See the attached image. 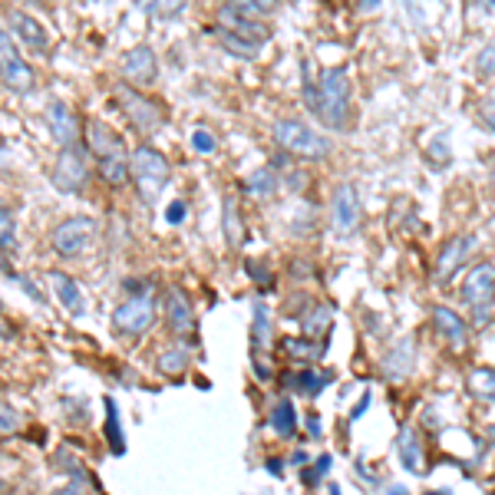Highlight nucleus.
<instances>
[{
    "instance_id": "obj_1",
    "label": "nucleus",
    "mask_w": 495,
    "mask_h": 495,
    "mask_svg": "<svg viewBox=\"0 0 495 495\" xmlns=\"http://www.w3.org/2000/svg\"><path fill=\"white\" fill-rule=\"evenodd\" d=\"M304 99L327 129L344 132L350 123V80L340 66H327L314 83H304Z\"/></svg>"
},
{
    "instance_id": "obj_2",
    "label": "nucleus",
    "mask_w": 495,
    "mask_h": 495,
    "mask_svg": "<svg viewBox=\"0 0 495 495\" xmlns=\"http://www.w3.org/2000/svg\"><path fill=\"white\" fill-rule=\"evenodd\" d=\"M172 169L166 156L156 152L152 146H139L132 156H129V179L136 182L139 195L142 201H156L158 192L166 189V182H169Z\"/></svg>"
},
{
    "instance_id": "obj_3",
    "label": "nucleus",
    "mask_w": 495,
    "mask_h": 495,
    "mask_svg": "<svg viewBox=\"0 0 495 495\" xmlns=\"http://www.w3.org/2000/svg\"><path fill=\"white\" fill-rule=\"evenodd\" d=\"M271 132H274V142L285 149V152H291V156L311 158V162L330 156V142L324 136H317L314 129L307 126V123H301V119H277Z\"/></svg>"
},
{
    "instance_id": "obj_4",
    "label": "nucleus",
    "mask_w": 495,
    "mask_h": 495,
    "mask_svg": "<svg viewBox=\"0 0 495 495\" xmlns=\"http://www.w3.org/2000/svg\"><path fill=\"white\" fill-rule=\"evenodd\" d=\"M152 320H156V291H152V287L126 297V301L113 311V327H116V334H126V337L146 334L149 327H152Z\"/></svg>"
},
{
    "instance_id": "obj_5",
    "label": "nucleus",
    "mask_w": 495,
    "mask_h": 495,
    "mask_svg": "<svg viewBox=\"0 0 495 495\" xmlns=\"http://www.w3.org/2000/svg\"><path fill=\"white\" fill-rule=\"evenodd\" d=\"M113 96L119 99V106H123L126 119L139 129V132L152 136V132H158V129L166 126V113H162V106H156L152 99H149V96L139 93V90L119 83L116 90H113Z\"/></svg>"
},
{
    "instance_id": "obj_6",
    "label": "nucleus",
    "mask_w": 495,
    "mask_h": 495,
    "mask_svg": "<svg viewBox=\"0 0 495 495\" xmlns=\"http://www.w3.org/2000/svg\"><path fill=\"white\" fill-rule=\"evenodd\" d=\"M93 238H96V218H90V215H73V218H66V222H60L53 228L50 244L60 258H76V254H83L90 248Z\"/></svg>"
},
{
    "instance_id": "obj_7",
    "label": "nucleus",
    "mask_w": 495,
    "mask_h": 495,
    "mask_svg": "<svg viewBox=\"0 0 495 495\" xmlns=\"http://www.w3.org/2000/svg\"><path fill=\"white\" fill-rule=\"evenodd\" d=\"M0 80L11 86L13 93H30L33 86H37L33 66L17 53L11 33L4 30V23H0Z\"/></svg>"
},
{
    "instance_id": "obj_8",
    "label": "nucleus",
    "mask_w": 495,
    "mask_h": 495,
    "mask_svg": "<svg viewBox=\"0 0 495 495\" xmlns=\"http://www.w3.org/2000/svg\"><path fill=\"white\" fill-rule=\"evenodd\" d=\"M463 301L475 311V324L489 320V307L495 301V264H475L463 281Z\"/></svg>"
},
{
    "instance_id": "obj_9",
    "label": "nucleus",
    "mask_w": 495,
    "mask_h": 495,
    "mask_svg": "<svg viewBox=\"0 0 495 495\" xmlns=\"http://www.w3.org/2000/svg\"><path fill=\"white\" fill-rule=\"evenodd\" d=\"M53 185L60 192H83L86 182H90V166H86V156L80 146H70V149H60V156L53 162Z\"/></svg>"
},
{
    "instance_id": "obj_10",
    "label": "nucleus",
    "mask_w": 495,
    "mask_h": 495,
    "mask_svg": "<svg viewBox=\"0 0 495 495\" xmlns=\"http://www.w3.org/2000/svg\"><path fill=\"white\" fill-rule=\"evenodd\" d=\"M166 324L175 337H192L195 334V311H192V301L182 287H172L166 294Z\"/></svg>"
},
{
    "instance_id": "obj_11",
    "label": "nucleus",
    "mask_w": 495,
    "mask_h": 495,
    "mask_svg": "<svg viewBox=\"0 0 495 495\" xmlns=\"http://www.w3.org/2000/svg\"><path fill=\"white\" fill-rule=\"evenodd\" d=\"M473 252H475V238H473V235H459V238H453V242L443 248V254H440V261H436V271H432V277H436L440 285L453 281V274L459 271L465 261H469V254H473Z\"/></svg>"
},
{
    "instance_id": "obj_12",
    "label": "nucleus",
    "mask_w": 495,
    "mask_h": 495,
    "mask_svg": "<svg viewBox=\"0 0 495 495\" xmlns=\"http://www.w3.org/2000/svg\"><path fill=\"white\" fill-rule=\"evenodd\" d=\"M123 73H126L129 83L149 86L152 80H156V73H158L156 50H152L149 43H139V47L126 50V56H123Z\"/></svg>"
},
{
    "instance_id": "obj_13",
    "label": "nucleus",
    "mask_w": 495,
    "mask_h": 495,
    "mask_svg": "<svg viewBox=\"0 0 495 495\" xmlns=\"http://www.w3.org/2000/svg\"><path fill=\"white\" fill-rule=\"evenodd\" d=\"M86 142H90V149H93V156L99 158V162H109V158L126 156L123 139L106 126V123H99V119H90V123H86Z\"/></svg>"
},
{
    "instance_id": "obj_14",
    "label": "nucleus",
    "mask_w": 495,
    "mask_h": 495,
    "mask_svg": "<svg viewBox=\"0 0 495 495\" xmlns=\"http://www.w3.org/2000/svg\"><path fill=\"white\" fill-rule=\"evenodd\" d=\"M47 126H50V136L64 149L76 146V139H80V119H76V113L66 103H50V109H47Z\"/></svg>"
},
{
    "instance_id": "obj_15",
    "label": "nucleus",
    "mask_w": 495,
    "mask_h": 495,
    "mask_svg": "<svg viewBox=\"0 0 495 495\" xmlns=\"http://www.w3.org/2000/svg\"><path fill=\"white\" fill-rule=\"evenodd\" d=\"M7 23H11L13 33H17L30 50H47V47H50V33H47V27H43L37 17H30L27 11L11 7V11H7Z\"/></svg>"
},
{
    "instance_id": "obj_16",
    "label": "nucleus",
    "mask_w": 495,
    "mask_h": 495,
    "mask_svg": "<svg viewBox=\"0 0 495 495\" xmlns=\"http://www.w3.org/2000/svg\"><path fill=\"white\" fill-rule=\"evenodd\" d=\"M360 195L354 185H337L334 192V228L337 232H354L360 225Z\"/></svg>"
},
{
    "instance_id": "obj_17",
    "label": "nucleus",
    "mask_w": 495,
    "mask_h": 495,
    "mask_svg": "<svg viewBox=\"0 0 495 495\" xmlns=\"http://www.w3.org/2000/svg\"><path fill=\"white\" fill-rule=\"evenodd\" d=\"M432 320L440 327V334L453 344V350H463L469 344V324L456 314L453 307H432Z\"/></svg>"
},
{
    "instance_id": "obj_18",
    "label": "nucleus",
    "mask_w": 495,
    "mask_h": 495,
    "mask_svg": "<svg viewBox=\"0 0 495 495\" xmlns=\"http://www.w3.org/2000/svg\"><path fill=\"white\" fill-rule=\"evenodd\" d=\"M413 363H416L413 340H400L397 347H390V354H387V360H383V377L387 380H406L413 373Z\"/></svg>"
},
{
    "instance_id": "obj_19",
    "label": "nucleus",
    "mask_w": 495,
    "mask_h": 495,
    "mask_svg": "<svg viewBox=\"0 0 495 495\" xmlns=\"http://www.w3.org/2000/svg\"><path fill=\"white\" fill-rule=\"evenodd\" d=\"M218 27H222V30H228L232 37H238V40H244V43H252V47H258V50H261L264 43H268V37H271V30H268L264 23L235 21V17H222V13H218Z\"/></svg>"
},
{
    "instance_id": "obj_20",
    "label": "nucleus",
    "mask_w": 495,
    "mask_h": 495,
    "mask_svg": "<svg viewBox=\"0 0 495 495\" xmlns=\"http://www.w3.org/2000/svg\"><path fill=\"white\" fill-rule=\"evenodd\" d=\"M50 285H53V291H56V297H60V304H64L70 314H83V307H86L83 291H80V285H76L70 274L53 271L50 274Z\"/></svg>"
},
{
    "instance_id": "obj_21",
    "label": "nucleus",
    "mask_w": 495,
    "mask_h": 495,
    "mask_svg": "<svg viewBox=\"0 0 495 495\" xmlns=\"http://www.w3.org/2000/svg\"><path fill=\"white\" fill-rule=\"evenodd\" d=\"M397 449H400V463L406 473H422V446L420 440H416V432H413V426H403L400 430V440H397Z\"/></svg>"
},
{
    "instance_id": "obj_22",
    "label": "nucleus",
    "mask_w": 495,
    "mask_h": 495,
    "mask_svg": "<svg viewBox=\"0 0 495 495\" xmlns=\"http://www.w3.org/2000/svg\"><path fill=\"white\" fill-rule=\"evenodd\" d=\"M222 17H235V21H254L261 23L268 13H274V4H254V0H242V4H225Z\"/></svg>"
},
{
    "instance_id": "obj_23",
    "label": "nucleus",
    "mask_w": 495,
    "mask_h": 495,
    "mask_svg": "<svg viewBox=\"0 0 495 495\" xmlns=\"http://www.w3.org/2000/svg\"><path fill=\"white\" fill-rule=\"evenodd\" d=\"M244 189H248V195H254V199H271L274 192L281 189V182H277L271 166H264V169L252 172V175L244 179Z\"/></svg>"
},
{
    "instance_id": "obj_24",
    "label": "nucleus",
    "mask_w": 495,
    "mask_h": 495,
    "mask_svg": "<svg viewBox=\"0 0 495 495\" xmlns=\"http://www.w3.org/2000/svg\"><path fill=\"white\" fill-rule=\"evenodd\" d=\"M268 422H271V430L277 432V436H294V430H297L294 403H291V400H277V403H274L271 416H268Z\"/></svg>"
},
{
    "instance_id": "obj_25",
    "label": "nucleus",
    "mask_w": 495,
    "mask_h": 495,
    "mask_svg": "<svg viewBox=\"0 0 495 495\" xmlns=\"http://www.w3.org/2000/svg\"><path fill=\"white\" fill-rule=\"evenodd\" d=\"M268 354L271 350V317L268 307H254V354Z\"/></svg>"
},
{
    "instance_id": "obj_26",
    "label": "nucleus",
    "mask_w": 495,
    "mask_h": 495,
    "mask_svg": "<svg viewBox=\"0 0 495 495\" xmlns=\"http://www.w3.org/2000/svg\"><path fill=\"white\" fill-rule=\"evenodd\" d=\"M327 383H330V373H324V370H307V373L291 380V387H297V390L307 393V397H317Z\"/></svg>"
},
{
    "instance_id": "obj_27",
    "label": "nucleus",
    "mask_w": 495,
    "mask_h": 495,
    "mask_svg": "<svg viewBox=\"0 0 495 495\" xmlns=\"http://www.w3.org/2000/svg\"><path fill=\"white\" fill-rule=\"evenodd\" d=\"M99 175H103L113 189H119V185H126L129 179V158H109V162H99Z\"/></svg>"
},
{
    "instance_id": "obj_28",
    "label": "nucleus",
    "mask_w": 495,
    "mask_h": 495,
    "mask_svg": "<svg viewBox=\"0 0 495 495\" xmlns=\"http://www.w3.org/2000/svg\"><path fill=\"white\" fill-rule=\"evenodd\" d=\"M469 390H473L475 397H482V400L495 403V370H473Z\"/></svg>"
},
{
    "instance_id": "obj_29",
    "label": "nucleus",
    "mask_w": 495,
    "mask_h": 495,
    "mask_svg": "<svg viewBox=\"0 0 495 495\" xmlns=\"http://www.w3.org/2000/svg\"><path fill=\"white\" fill-rule=\"evenodd\" d=\"M189 350L185 347H172V350H166L162 357H158V370L162 373H169V377H175V373H182V370L189 367Z\"/></svg>"
},
{
    "instance_id": "obj_30",
    "label": "nucleus",
    "mask_w": 495,
    "mask_h": 495,
    "mask_svg": "<svg viewBox=\"0 0 495 495\" xmlns=\"http://www.w3.org/2000/svg\"><path fill=\"white\" fill-rule=\"evenodd\" d=\"M215 33H218V40H222L225 50L235 53V56H242V60H254V56H258V47H252V43L238 40V37H232V33L222 30V27H215Z\"/></svg>"
},
{
    "instance_id": "obj_31",
    "label": "nucleus",
    "mask_w": 495,
    "mask_h": 495,
    "mask_svg": "<svg viewBox=\"0 0 495 495\" xmlns=\"http://www.w3.org/2000/svg\"><path fill=\"white\" fill-rule=\"evenodd\" d=\"M106 436H109V443H113V453H116V456L126 453V443H123V436H119L116 403H113V400H106Z\"/></svg>"
},
{
    "instance_id": "obj_32",
    "label": "nucleus",
    "mask_w": 495,
    "mask_h": 495,
    "mask_svg": "<svg viewBox=\"0 0 495 495\" xmlns=\"http://www.w3.org/2000/svg\"><path fill=\"white\" fill-rule=\"evenodd\" d=\"M285 347H287V357H294V360H317L320 354H324V347H317V344H314L311 337H307V340L287 337V340H285Z\"/></svg>"
},
{
    "instance_id": "obj_33",
    "label": "nucleus",
    "mask_w": 495,
    "mask_h": 495,
    "mask_svg": "<svg viewBox=\"0 0 495 495\" xmlns=\"http://www.w3.org/2000/svg\"><path fill=\"white\" fill-rule=\"evenodd\" d=\"M225 238L232 244H242V238H244L242 218H238V209H235L232 199H225Z\"/></svg>"
},
{
    "instance_id": "obj_34",
    "label": "nucleus",
    "mask_w": 495,
    "mask_h": 495,
    "mask_svg": "<svg viewBox=\"0 0 495 495\" xmlns=\"http://www.w3.org/2000/svg\"><path fill=\"white\" fill-rule=\"evenodd\" d=\"M0 248L4 252L17 248V225H13V215L7 205H0Z\"/></svg>"
},
{
    "instance_id": "obj_35",
    "label": "nucleus",
    "mask_w": 495,
    "mask_h": 495,
    "mask_svg": "<svg viewBox=\"0 0 495 495\" xmlns=\"http://www.w3.org/2000/svg\"><path fill=\"white\" fill-rule=\"evenodd\" d=\"M327 327H330V307H317L314 314H307L304 334L307 337H314V334H324Z\"/></svg>"
},
{
    "instance_id": "obj_36",
    "label": "nucleus",
    "mask_w": 495,
    "mask_h": 495,
    "mask_svg": "<svg viewBox=\"0 0 495 495\" xmlns=\"http://www.w3.org/2000/svg\"><path fill=\"white\" fill-rule=\"evenodd\" d=\"M475 70H479V76H485V80H492L495 76V40L485 43L482 50H479V56H475Z\"/></svg>"
},
{
    "instance_id": "obj_37",
    "label": "nucleus",
    "mask_w": 495,
    "mask_h": 495,
    "mask_svg": "<svg viewBox=\"0 0 495 495\" xmlns=\"http://www.w3.org/2000/svg\"><path fill=\"white\" fill-rule=\"evenodd\" d=\"M56 465H64L66 473L73 475V479H80V482H86V479H90V469H86L83 463H80V459H70V453H66V449H60V453H56Z\"/></svg>"
},
{
    "instance_id": "obj_38",
    "label": "nucleus",
    "mask_w": 495,
    "mask_h": 495,
    "mask_svg": "<svg viewBox=\"0 0 495 495\" xmlns=\"http://www.w3.org/2000/svg\"><path fill=\"white\" fill-rule=\"evenodd\" d=\"M21 426V416L7 406V403H0V436H7V432H13Z\"/></svg>"
},
{
    "instance_id": "obj_39",
    "label": "nucleus",
    "mask_w": 495,
    "mask_h": 495,
    "mask_svg": "<svg viewBox=\"0 0 495 495\" xmlns=\"http://www.w3.org/2000/svg\"><path fill=\"white\" fill-rule=\"evenodd\" d=\"M192 146H195V152H205V156H209V152H215V136H211L209 129H195V132H192Z\"/></svg>"
},
{
    "instance_id": "obj_40",
    "label": "nucleus",
    "mask_w": 495,
    "mask_h": 495,
    "mask_svg": "<svg viewBox=\"0 0 495 495\" xmlns=\"http://www.w3.org/2000/svg\"><path fill=\"white\" fill-rule=\"evenodd\" d=\"M166 218H169V225H182V222H185V201H172L169 215H166Z\"/></svg>"
},
{
    "instance_id": "obj_41",
    "label": "nucleus",
    "mask_w": 495,
    "mask_h": 495,
    "mask_svg": "<svg viewBox=\"0 0 495 495\" xmlns=\"http://www.w3.org/2000/svg\"><path fill=\"white\" fill-rule=\"evenodd\" d=\"M327 469H330V456H320V459H317V465H314V469H311V473H307V482H317V475H324Z\"/></svg>"
},
{
    "instance_id": "obj_42",
    "label": "nucleus",
    "mask_w": 495,
    "mask_h": 495,
    "mask_svg": "<svg viewBox=\"0 0 495 495\" xmlns=\"http://www.w3.org/2000/svg\"><path fill=\"white\" fill-rule=\"evenodd\" d=\"M479 113H482L485 126H489V129H492V132H495V99H485L482 109H479Z\"/></svg>"
},
{
    "instance_id": "obj_43",
    "label": "nucleus",
    "mask_w": 495,
    "mask_h": 495,
    "mask_svg": "<svg viewBox=\"0 0 495 495\" xmlns=\"http://www.w3.org/2000/svg\"><path fill=\"white\" fill-rule=\"evenodd\" d=\"M50 495H83V485L70 482V485H64V489H56V492H50Z\"/></svg>"
},
{
    "instance_id": "obj_44",
    "label": "nucleus",
    "mask_w": 495,
    "mask_h": 495,
    "mask_svg": "<svg viewBox=\"0 0 495 495\" xmlns=\"http://www.w3.org/2000/svg\"><path fill=\"white\" fill-rule=\"evenodd\" d=\"M0 274H11V261H7V252L0 248Z\"/></svg>"
},
{
    "instance_id": "obj_45",
    "label": "nucleus",
    "mask_w": 495,
    "mask_h": 495,
    "mask_svg": "<svg viewBox=\"0 0 495 495\" xmlns=\"http://www.w3.org/2000/svg\"><path fill=\"white\" fill-rule=\"evenodd\" d=\"M4 492H7V482H4V479H0V495H4Z\"/></svg>"
}]
</instances>
